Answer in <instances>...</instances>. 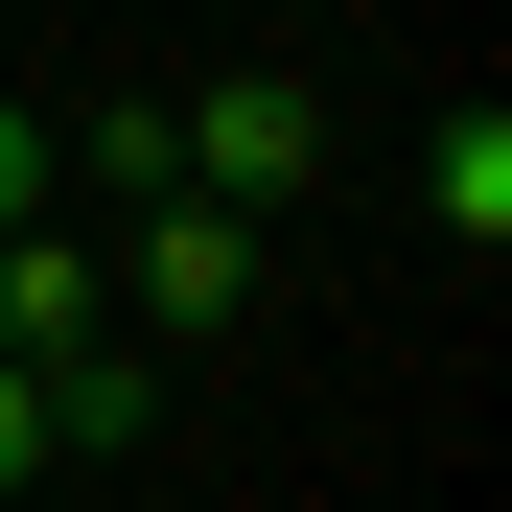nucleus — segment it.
<instances>
[{
    "label": "nucleus",
    "instance_id": "1",
    "mask_svg": "<svg viewBox=\"0 0 512 512\" xmlns=\"http://www.w3.org/2000/svg\"><path fill=\"white\" fill-rule=\"evenodd\" d=\"M256 256H280V210H233V187H140L117 280H140L163 326H233V303H256Z\"/></svg>",
    "mask_w": 512,
    "mask_h": 512
},
{
    "label": "nucleus",
    "instance_id": "2",
    "mask_svg": "<svg viewBox=\"0 0 512 512\" xmlns=\"http://www.w3.org/2000/svg\"><path fill=\"white\" fill-rule=\"evenodd\" d=\"M163 140H187V187H233V210H303L326 94H303V70H233V94H210V117H163Z\"/></svg>",
    "mask_w": 512,
    "mask_h": 512
},
{
    "label": "nucleus",
    "instance_id": "3",
    "mask_svg": "<svg viewBox=\"0 0 512 512\" xmlns=\"http://www.w3.org/2000/svg\"><path fill=\"white\" fill-rule=\"evenodd\" d=\"M94 280H117V256H94V233H70V210H24V233H0V350H24V373H47V350H70V326H94Z\"/></svg>",
    "mask_w": 512,
    "mask_h": 512
},
{
    "label": "nucleus",
    "instance_id": "4",
    "mask_svg": "<svg viewBox=\"0 0 512 512\" xmlns=\"http://www.w3.org/2000/svg\"><path fill=\"white\" fill-rule=\"evenodd\" d=\"M419 210H443L466 256H512V117H489V94H466L443 140H419Z\"/></svg>",
    "mask_w": 512,
    "mask_h": 512
},
{
    "label": "nucleus",
    "instance_id": "5",
    "mask_svg": "<svg viewBox=\"0 0 512 512\" xmlns=\"http://www.w3.org/2000/svg\"><path fill=\"white\" fill-rule=\"evenodd\" d=\"M24 210H70V140H47L24 94H0V233H24Z\"/></svg>",
    "mask_w": 512,
    "mask_h": 512
},
{
    "label": "nucleus",
    "instance_id": "6",
    "mask_svg": "<svg viewBox=\"0 0 512 512\" xmlns=\"http://www.w3.org/2000/svg\"><path fill=\"white\" fill-rule=\"evenodd\" d=\"M24 466H47V373L0 350V489H24Z\"/></svg>",
    "mask_w": 512,
    "mask_h": 512
}]
</instances>
